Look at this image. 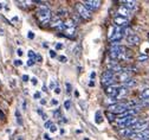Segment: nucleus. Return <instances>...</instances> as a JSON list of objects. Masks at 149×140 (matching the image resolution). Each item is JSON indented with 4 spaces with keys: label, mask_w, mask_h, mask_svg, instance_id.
<instances>
[{
    "label": "nucleus",
    "mask_w": 149,
    "mask_h": 140,
    "mask_svg": "<svg viewBox=\"0 0 149 140\" xmlns=\"http://www.w3.org/2000/svg\"><path fill=\"white\" fill-rule=\"evenodd\" d=\"M134 132H133V129L132 128H120L118 129V134L121 135V136H130Z\"/></svg>",
    "instance_id": "obj_14"
},
{
    "label": "nucleus",
    "mask_w": 149,
    "mask_h": 140,
    "mask_svg": "<svg viewBox=\"0 0 149 140\" xmlns=\"http://www.w3.org/2000/svg\"><path fill=\"white\" fill-rule=\"evenodd\" d=\"M96 122H97V124H101V122H102L101 113H100V112H97V113H96Z\"/></svg>",
    "instance_id": "obj_24"
},
{
    "label": "nucleus",
    "mask_w": 149,
    "mask_h": 140,
    "mask_svg": "<svg viewBox=\"0 0 149 140\" xmlns=\"http://www.w3.org/2000/svg\"><path fill=\"white\" fill-rule=\"evenodd\" d=\"M23 64V62L20 61V59H15V61H14V65H17V67H20Z\"/></svg>",
    "instance_id": "obj_28"
},
{
    "label": "nucleus",
    "mask_w": 149,
    "mask_h": 140,
    "mask_svg": "<svg viewBox=\"0 0 149 140\" xmlns=\"http://www.w3.org/2000/svg\"><path fill=\"white\" fill-rule=\"evenodd\" d=\"M32 83L33 84H37V78H32Z\"/></svg>",
    "instance_id": "obj_44"
},
{
    "label": "nucleus",
    "mask_w": 149,
    "mask_h": 140,
    "mask_svg": "<svg viewBox=\"0 0 149 140\" xmlns=\"http://www.w3.org/2000/svg\"><path fill=\"white\" fill-rule=\"evenodd\" d=\"M136 84H137L136 79H135V78H130V79H128L125 83H123V87H125V88H133V87H135Z\"/></svg>",
    "instance_id": "obj_18"
},
{
    "label": "nucleus",
    "mask_w": 149,
    "mask_h": 140,
    "mask_svg": "<svg viewBox=\"0 0 149 140\" xmlns=\"http://www.w3.org/2000/svg\"><path fill=\"white\" fill-rule=\"evenodd\" d=\"M52 125H53V124H52V121H50V120H47V121L45 122V125H44V127H45V128H50Z\"/></svg>",
    "instance_id": "obj_27"
},
{
    "label": "nucleus",
    "mask_w": 149,
    "mask_h": 140,
    "mask_svg": "<svg viewBox=\"0 0 149 140\" xmlns=\"http://www.w3.org/2000/svg\"><path fill=\"white\" fill-rule=\"evenodd\" d=\"M17 53L19 55V56H22V55H23V50H22V49H18V50H17Z\"/></svg>",
    "instance_id": "obj_41"
},
{
    "label": "nucleus",
    "mask_w": 149,
    "mask_h": 140,
    "mask_svg": "<svg viewBox=\"0 0 149 140\" xmlns=\"http://www.w3.org/2000/svg\"><path fill=\"white\" fill-rule=\"evenodd\" d=\"M27 36H29V38H30V39H33V38H34V33H33L32 31H30Z\"/></svg>",
    "instance_id": "obj_33"
},
{
    "label": "nucleus",
    "mask_w": 149,
    "mask_h": 140,
    "mask_svg": "<svg viewBox=\"0 0 149 140\" xmlns=\"http://www.w3.org/2000/svg\"><path fill=\"white\" fill-rule=\"evenodd\" d=\"M141 98H142V100H149V87L144 88V89L141 91Z\"/></svg>",
    "instance_id": "obj_20"
},
{
    "label": "nucleus",
    "mask_w": 149,
    "mask_h": 140,
    "mask_svg": "<svg viewBox=\"0 0 149 140\" xmlns=\"http://www.w3.org/2000/svg\"><path fill=\"white\" fill-rule=\"evenodd\" d=\"M64 108L68 109V110L71 108V101H70V100H66V101H64Z\"/></svg>",
    "instance_id": "obj_23"
},
{
    "label": "nucleus",
    "mask_w": 149,
    "mask_h": 140,
    "mask_svg": "<svg viewBox=\"0 0 149 140\" xmlns=\"http://www.w3.org/2000/svg\"><path fill=\"white\" fill-rule=\"evenodd\" d=\"M148 58H149L148 55H140V56L137 57V61H139V62H146V61H148Z\"/></svg>",
    "instance_id": "obj_21"
},
{
    "label": "nucleus",
    "mask_w": 149,
    "mask_h": 140,
    "mask_svg": "<svg viewBox=\"0 0 149 140\" xmlns=\"http://www.w3.org/2000/svg\"><path fill=\"white\" fill-rule=\"evenodd\" d=\"M89 86H90V87H94V86H95V83L92 82V81H90V82H89Z\"/></svg>",
    "instance_id": "obj_45"
},
{
    "label": "nucleus",
    "mask_w": 149,
    "mask_h": 140,
    "mask_svg": "<svg viewBox=\"0 0 149 140\" xmlns=\"http://www.w3.org/2000/svg\"><path fill=\"white\" fill-rule=\"evenodd\" d=\"M133 129L134 133H137V132H143V131H147L149 129V120H139V121L133 126L130 127Z\"/></svg>",
    "instance_id": "obj_5"
},
{
    "label": "nucleus",
    "mask_w": 149,
    "mask_h": 140,
    "mask_svg": "<svg viewBox=\"0 0 149 140\" xmlns=\"http://www.w3.org/2000/svg\"><path fill=\"white\" fill-rule=\"evenodd\" d=\"M15 116H17V121L19 125H23V120H22V115H20V112L19 110H15Z\"/></svg>",
    "instance_id": "obj_22"
},
{
    "label": "nucleus",
    "mask_w": 149,
    "mask_h": 140,
    "mask_svg": "<svg viewBox=\"0 0 149 140\" xmlns=\"http://www.w3.org/2000/svg\"><path fill=\"white\" fill-rule=\"evenodd\" d=\"M54 91H56V94H59V93H61L59 87H56V88H54Z\"/></svg>",
    "instance_id": "obj_40"
},
{
    "label": "nucleus",
    "mask_w": 149,
    "mask_h": 140,
    "mask_svg": "<svg viewBox=\"0 0 149 140\" xmlns=\"http://www.w3.org/2000/svg\"><path fill=\"white\" fill-rule=\"evenodd\" d=\"M74 10H76L77 14L83 19L84 22H89L92 19V12L89 11L82 3H77L76 6H74Z\"/></svg>",
    "instance_id": "obj_2"
},
{
    "label": "nucleus",
    "mask_w": 149,
    "mask_h": 140,
    "mask_svg": "<svg viewBox=\"0 0 149 140\" xmlns=\"http://www.w3.org/2000/svg\"><path fill=\"white\" fill-rule=\"evenodd\" d=\"M114 23L117 27H121V29H124L129 25V20L128 18H124V17H121V15H116L114 18Z\"/></svg>",
    "instance_id": "obj_9"
},
{
    "label": "nucleus",
    "mask_w": 149,
    "mask_h": 140,
    "mask_svg": "<svg viewBox=\"0 0 149 140\" xmlns=\"http://www.w3.org/2000/svg\"><path fill=\"white\" fill-rule=\"evenodd\" d=\"M34 98H40V93H39V91L34 93Z\"/></svg>",
    "instance_id": "obj_36"
},
{
    "label": "nucleus",
    "mask_w": 149,
    "mask_h": 140,
    "mask_svg": "<svg viewBox=\"0 0 149 140\" xmlns=\"http://www.w3.org/2000/svg\"><path fill=\"white\" fill-rule=\"evenodd\" d=\"M50 56H51L52 58H54V57H56V52H54L53 50H50Z\"/></svg>",
    "instance_id": "obj_37"
},
{
    "label": "nucleus",
    "mask_w": 149,
    "mask_h": 140,
    "mask_svg": "<svg viewBox=\"0 0 149 140\" xmlns=\"http://www.w3.org/2000/svg\"><path fill=\"white\" fill-rule=\"evenodd\" d=\"M50 131H51L52 133H56V132H57V127H56L54 125H52V126L50 127Z\"/></svg>",
    "instance_id": "obj_30"
},
{
    "label": "nucleus",
    "mask_w": 149,
    "mask_h": 140,
    "mask_svg": "<svg viewBox=\"0 0 149 140\" xmlns=\"http://www.w3.org/2000/svg\"><path fill=\"white\" fill-rule=\"evenodd\" d=\"M102 84H104L105 87L115 86V74L110 70H105L102 74Z\"/></svg>",
    "instance_id": "obj_4"
},
{
    "label": "nucleus",
    "mask_w": 149,
    "mask_h": 140,
    "mask_svg": "<svg viewBox=\"0 0 149 140\" xmlns=\"http://www.w3.org/2000/svg\"><path fill=\"white\" fill-rule=\"evenodd\" d=\"M129 109L128 105L127 103H122V102H116V103H113L108 107V112L113 113V114H123L124 112H127Z\"/></svg>",
    "instance_id": "obj_3"
},
{
    "label": "nucleus",
    "mask_w": 149,
    "mask_h": 140,
    "mask_svg": "<svg viewBox=\"0 0 149 140\" xmlns=\"http://www.w3.org/2000/svg\"><path fill=\"white\" fill-rule=\"evenodd\" d=\"M64 27H76V23L73 19H66L64 20Z\"/></svg>",
    "instance_id": "obj_19"
},
{
    "label": "nucleus",
    "mask_w": 149,
    "mask_h": 140,
    "mask_svg": "<svg viewBox=\"0 0 149 140\" xmlns=\"http://www.w3.org/2000/svg\"><path fill=\"white\" fill-rule=\"evenodd\" d=\"M5 117V114L3 113V110L1 109H0V119H4Z\"/></svg>",
    "instance_id": "obj_42"
},
{
    "label": "nucleus",
    "mask_w": 149,
    "mask_h": 140,
    "mask_svg": "<svg viewBox=\"0 0 149 140\" xmlns=\"http://www.w3.org/2000/svg\"><path fill=\"white\" fill-rule=\"evenodd\" d=\"M43 136H44V139H45V140H51V138H50V135H49L47 133H45Z\"/></svg>",
    "instance_id": "obj_38"
},
{
    "label": "nucleus",
    "mask_w": 149,
    "mask_h": 140,
    "mask_svg": "<svg viewBox=\"0 0 149 140\" xmlns=\"http://www.w3.org/2000/svg\"><path fill=\"white\" fill-rule=\"evenodd\" d=\"M51 103H52V105H56V106H57V105H58V101H57V100H54V98H53V100H51Z\"/></svg>",
    "instance_id": "obj_39"
},
{
    "label": "nucleus",
    "mask_w": 149,
    "mask_h": 140,
    "mask_svg": "<svg viewBox=\"0 0 149 140\" xmlns=\"http://www.w3.org/2000/svg\"><path fill=\"white\" fill-rule=\"evenodd\" d=\"M33 64H34V59H29V61H27V65L31 67V65H33Z\"/></svg>",
    "instance_id": "obj_31"
},
{
    "label": "nucleus",
    "mask_w": 149,
    "mask_h": 140,
    "mask_svg": "<svg viewBox=\"0 0 149 140\" xmlns=\"http://www.w3.org/2000/svg\"><path fill=\"white\" fill-rule=\"evenodd\" d=\"M130 14V11L127 8V7H124V6H121L120 8H118V15H121V17H124V18H127L128 15Z\"/></svg>",
    "instance_id": "obj_17"
},
{
    "label": "nucleus",
    "mask_w": 149,
    "mask_h": 140,
    "mask_svg": "<svg viewBox=\"0 0 149 140\" xmlns=\"http://www.w3.org/2000/svg\"><path fill=\"white\" fill-rule=\"evenodd\" d=\"M90 76H91V78H95V76H96V72H95V71H92Z\"/></svg>",
    "instance_id": "obj_43"
},
{
    "label": "nucleus",
    "mask_w": 149,
    "mask_h": 140,
    "mask_svg": "<svg viewBox=\"0 0 149 140\" xmlns=\"http://www.w3.org/2000/svg\"><path fill=\"white\" fill-rule=\"evenodd\" d=\"M36 61H37V62H42V56H40V55H37V56H36Z\"/></svg>",
    "instance_id": "obj_34"
},
{
    "label": "nucleus",
    "mask_w": 149,
    "mask_h": 140,
    "mask_svg": "<svg viewBox=\"0 0 149 140\" xmlns=\"http://www.w3.org/2000/svg\"><path fill=\"white\" fill-rule=\"evenodd\" d=\"M64 34L68 37V38H74L76 37V27H64Z\"/></svg>",
    "instance_id": "obj_13"
},
{
    "label": "nucleus",
    "mask_w": 149,
    "mask_h": 140,
    "mask_svg": "<svg viewBox=\"0 0 149 140\" xmlns=\"http://www.w3.org/2000/svg\"><path fill=\"white\" fill-rule=\"evenodd\" d=\"M30 79V77L27 76V75H23V81H25V82H27Z\"/></svg>",
    "instance_id": "obj_35"
},
{
    "label": "nucleus",
    "mask_w": 149,
    "mask_h": 140,
    "mask_svg": "<svg viewBox=\"0 0 149 140\" xmlns=\"http://www.w3.org/2000/svg\"><path fill=\"white\" fill-rule=\"evenodd\" d=\"M104 93L109 96V97H111V98H116V96H117V93H118V87L117 86H110V87H107L105 89H104Z\"/></svg>",
    "instance_id": "obj_11"
},
{
    "label": "nucleus",
    "mask_w": 149,
    "mask_h": 140,
    "mask_svg": "<svg viewBox=\"0 0 149 140\" xmlns=\"http://www.w3.org/2000/svg\"><path fill=\"white\" fill-rule=\"evenodd\" d=\"M129 138L132 140H149V129L143 131V132L133 133Z\"/></svg>",
    "instance_id": "obj_8"
},
{
    "label": "nucleus",
    "mask_w": 149,
    "mask_h": 140,
    "mask_svg": "<svg viewBox=\"0 0 149 140\" xmlns=\"http://www.w3.org/2000/svg\"><path fill=\"white\" fill-rule=\"evenodd\" d=\"M50 26H51L52 29H56V30L64 31V22L62 20V19H61L58 15H56V18L53 19V20H51Z\"/></svg>",
    "instance_id": "obj_7"
},
{
    "label": "nucleus",
    "mask_w": 149,
    "mask_h": 140,
    "mask_svg": "<svg viewBox=\"0 0 149 140\" xmlns=\"http://www.w3.org/2000/svg\"><path fill=\"white\" fill-rule=\"evenodd\" d=\"M36 56H37V55H36L32 50H31V51H29V57H30V59H36Z\"/></svg>",
    "instance_id": "obj_25"
},
{
    "label": "nucleus",
    "mask_w": 149,
    "mask_h": 140,
    "mask_svg": "<svg viewBox=\"0 0 149 140\" xmlns=\"http://www.w3.org/2000/svg\"><path fill=\"white\" fill-rule=\"evenodd\" d=\"M58 59H59V61H61L62 63H66V62H68V58H66L65 56H59V57H58Z\"/></svg>",
    "instance_id": "obj_26"
},
{
    "label": "nucleus",
    "mask_w": 149,
    "mask_h": 140,
    "mask_svg": "<svg viewBox=\"0 0 149 140\" xmlns=\"http://www.w3.org/2000/svg\"><path fill=\"white\" fill-rule=\"evenodd\" d=\"M65 86H66V91H68V93H71V90H72V87H71V84H70V83H66Z\"/></svg>",
    "instance_id": "obj_29"
},
{
    "label": "nucleus",
    "mask_w": 149,
    "mask_h": 140,
    "mask_svg": "<svg viewBox=\"0 0 149 140\" xmlns=\"http://www.w3.org/2000/svg\"><path fill=\"white\" fill-rule=\"evenodd\" d=\"M56 49H57V50H61V49H63V45H62L61 43H57V44H56Z\"/></svg>",
    "instance_id": "obj_32"
},
{
    "label": "nucleus",
    "mask_w": 149,
    "mask_h": 140,
    "mask_svg": "<svg viewBox=\"0 0 149 140\" xmlns=\"http://www.w3.org/2000/svg\"><path fill=\"white\" fill-rule=\"evenodd\" d=\"M1 8H3V4H1V3H0V10H1Z\"/></svg>",
    "instance_id": "obj_47"
},
{
    "label": "nucleus",
    "mask_w": 149,
    "mask_h": 140,
    "mask_svg": "<svg viewBox=\"0 0 149 140\" xmlns=\"http://www.w3.org/2000/svg\"><path fill=\"white\" fill-rule=\"evenodd\" d=\"M82 4H83L89 11L94 12V11H96V10H98V8L101 7L102 1H101V0H85V1H83Z\"/></svg>",
    "instance_id": "obj_6"
},
{
    "label": "nucleus",
    "mask_w": 149,
    "mask_h": 140,
    "mask_svg": "<svg viewBox=\"0 0 149 140\" xmlns=\"http://www.w3.org/2000/svg\"><path fill=\"white\" fill-rule=\"evenodd\" d=\"M128 93H129V90H128V88H125V87H118V93H117V96H116V98L118 100V98H121V97H124V96H127L128 95Z\"/></svg>",
    "instance_id": "obj_15"
},
{
    "label": "nucleus",
    "mask_w": 149,
    "mask_h": 140,
    "mask_svg": "<svg viewBox=\"0 0 149 140\" xmlns=\"http://www.w3.org/2000/svg\"><path fill=\"white\" fill-rule=\"evenodd\" d=\"M40 103H42V105H45V103H46V101H45L44 98H42V100H40Z\"/></svg>",
    "instance_id": "obj_46"
},
{
    "label": "nucleus",
    "mask_w": 149,
    "mask_h": 140,
    "mask_svg": "<svg viewBox=\"0 0 149 140\" xmlns=\"http://www.w3.org/2000/svg\"><path fill=\"white\" fill-rule=\"evenodd\" d=\"M123 6L127 7L129 11L130 10H134L136 7V1H134V0H127V1H122Z\"/></svg>",
    "instance_id": "obj_16"
},
{
    "label": "nucleus",
    "mask_w": 149,
    "mask_h": 140,
    "mask_svg": "<svg viewBox=\"0 0 149 140\" xmlns=\"http://www.w3.org/2000/svg\"><path fill=\"white\" fill-rule=\"evenodd\" d=\"M127 42H128V44L130 46H136V45H139L141 43V38L137 34L133 33V34H130V36L127 37Z\"/></svg>",
    "instance_id": "obj_10"
},
{
    "label": "nucleus",
    "mask_w": 149,
    "mask_h": 140,
    "mask_svg": "<svg viewBox=\"0 0 149 140\" xmlns=\"http://www.w3.org/2000/svg\"><path fill=\"white\" fill-rule=\"evenodd\" d=\"M37 19H38V22L42 26L49 25L51 23V19H52L51 10L46 5H40L38 8H37Z\"/></svg>",
    "instance_id": "obj_1"
},
{
    "label": "nucleus",
    "mask_w": 149,
    "mask_h": 140,
    "mask_svg": "<svg viewBox=\"0 0 149 140\" xmlns=\"http://www.w3.org/2000/svg\"><path fill=\"white\" fill-rule=\"evenodd\" d=\"M116 76H117V78H118V81H120V82H122V83H125V82L128 81V79L132 78V77H130V72H129L128 70H125V69H124V71H122V72L117 74Z\"/></svg>",
    "instance_id": "obj_12"
}]
</instances>
